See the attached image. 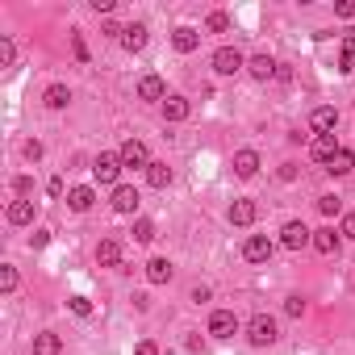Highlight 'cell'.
I'll use <instances>...</instances> for the list:
<instances>
[{
	"label": "cell",
	"mask_w": 355,
	"mask_h": 355,
	"mask_svg": "<svg viewBox=\"0 0 355 355\" xmlns=\"http://www.w3.org/2000/svg\"><path fill=\"white\" fill-rule=\"evenodd\" d=\"M247 338H251L255 347H272V343L280 338V330H276V318H272V313H255V318L247 322Z\"/></svg>",
	"instance_id": "obj_1"
},
{
	"label": "cell",
	"mask_w": 355,
	"mask_h": 355,
	"mask_svg": "<svg viewBox=\"0 0 355 355\" xmlns=\"http://www.w3.org/2000/svg\"><path fill=\"white\" fill-rule=\"evenodd\" d=\"M117 159H121V167H150V155H146V142H138V138H125L121 142V150H117Z\"/></svg>",
	"instance_id": "obj_2"
},
{
	"label": "cell",
	"mask_w": 355,
	"mask_h": 355,
	"mask_svg": "<svg viewBox=\"0 0 355 355\" xmlns=\"http://www.w3.org/2000/svg\"><path fill=\"white\" fill-rule=\"evenodd\" d=\"M243 67H247V59H243L234 46L214 51V71H218V76H234V71H243Z\"/></svg>",
	"instance_id": "obj_3"
},
{
	"label": "cell",
	"mask_w": 355,
	"mask_h": 355,
	"mask_svg": "<svg viewBox=\"0 0 355 355\" xmlns=\"http://www.w3.org/2000/svg\"><path fill=\"white\" fill-rule=\"evenodd\" d=\"M334 155H338V142H334V134H318V138L309 142V159H313L322 171H326V163H330Z\"/></svg>",
	"instance_id": "obj_4"
},
{
	"label": "cell",
	"mask_w": 355,
	"mask_h": 355,
	"mask_svg": "<svg viewBox=\"0 0 355 355\" xmlns=\"http://www.w3.org/2000/svg\"><path fill=\"white\" fill-rule=\"evenodd\" d=\"M280 243H284L288 251H301L305 243H313V230H309L305 222H284V230H280Z\"/></svg>",
	"instance_id": "obj_5"
},
{
	"label": "cell",
	"mask_w": 355,
	"mask_h": 355,
	"mask_svg": "<svg viewBox=\"0 0 355 355\" xmlns=\"http://www.w3.org/2000/svg\"><path fill=\"white\" fill-rule=\"evenodd\" d=\"M113 214H138V205H142V197H138V189H130V184H117L113 189Z\"/></svg>",
	"instance_id": "obj_6"
},
{
	"label": "cell",
	"mask_w": 355,
	"mask_h": 355,
	"mask_svg": "<svg viewBox=\"0 0 355 355\" xmlns=\"http://www.w3.org/2000/svg\"><path fill=\"white\" fill-rule=\"evenodd\" d=\"M92 175H96L101 184H117V175H121V159H117V155H96Z\"/></svg>",
	"instance_id": "obj_7"
},
{
	"label": "cell",
	"mask_w": 355,
	"mask_h": 355,
	"mask_svg": "<svg viewBox=\"0 0 355 355\" xmlns=\"http://www.w3.org/2000/svg\"><path fill=\"white\" fill-rule=\"evenodd\" d=\"M243 259H247V263H268V259H272V243H268L263 234H251V239L243 243Z\"/></svg>",
	"instance_id": "obj_8"
},
{
	"label": "cell",
	"mask_w": 355,
	"mask_h": 355,
	"mask_svg": "<svg viewBox=\"0 0 355 355\" xmlns=\"http://www.w3.org/2000/svg\"><path fill=\"white\" fill-rule=\"evenodd\" d=\"M234 330H239V318H234L230 309H214V313H209V334H214V338H230Z\"/></svg>",
	"instance_id": "obj_9"
},
{
	"label": "cell",
	"mask_w": 355,
	"mask_h": 355,
	"mask_svg": "<svg viewBox=\"0 0 355 355\" xmlns=\"http://www.w3.org/2000/svg\"><path fill=\"white\" fill-rule=\"evenodd\" d=\"M309 125H313V134H334V125H338V109H330V105L313 109V113H309Z\"/></svg>",
	"instance_id": "obj_10"
},
{
	"label": "cell",
	"mask_w": 355,
	"mask_h": 355,
	"mask_svg": "<svg viewBox=\"0 0 355 355\" xmlns=\"http://www.w3.org/2000/svg\"><path fill=\"white\" fill-rule=\"evenodd\" d=\"M138 101H167V84L159 76H142L138 80Z\"/></svg>",
	"instance_id": "obj_11"
},
{
	"label": "cell",
	"mask_w": 355,
	"mask_h": 355,
	"mask_svg": "<svg viewBox=\"0 0 355 355\" xmlns=\"http://www.w3.org/2000/svg\"><path fill=\"white\" fill-rule=\"evenodd\" d=\"M259 218V209H255V201H247V197H239L234 205H230V226H251Z\"/></svg>",
	"instance_id": "obj_12"
},
{
	"label": "cell",
	"mask_w": 355,
	"mask_h": 355,
	"mask_svg": "<svg viewBox=\"0 0 355 355\" xmlns=\"http://www.w3.org/2000/svg\"><path fill=\"white\" fill-rule=\"evenodd\" d=\"M171 276H175V268H171V259H163V255H155V259L146 263V280H150V284H171Z\"/></svg>",
	"instance_id": "obj_13"
},
{
	"label": "cell",
	"mask_w": 355,
	"mask_h": 355,
	"mask_svg": "<svg viewBox=\"0 0 355 355\" xmlns=\"http://www.w3.org/2000/svg\"><path fill=\"white\" fill-rule=\"evenodd\" d=\"M171 46H175V51H180V55H193V51L201 46V34H197L193 26H180V30H175V34H171Z\"/></svg>",
	"instance_id": "obj_14"
},
{
	"label": "cell",
	"mask_w": 355,
	"mask_h": 355,
	"mask_svg": "<svg viewBox=\"0 0 355 355\" xmlns=\"http://www.w3.org/2000/svg\"><path fill=\"white\" fill-rule=\"evenodd\" d=\"M259 171V155L247 146V150H239L234 155V175H239V180H251V175Z\"/></svg>",
	"instance_id": "obj_15"
},
{
	"label": "cell",
	"mask_w": 355,
	"mask_h": 355,
	"mask_svg": "<svg viewBox=\"0 0 355 355\" xmlns=\"http://www.w3.org/2000/svg\"><path fill=\"white\" fill-rule=\"evenodd\" d=\"M96 263H101V268H121V243H117V239H105V243L96 247Z\"/></svg>",
	"instance_id": "obj_16"
},
{
	"label": "cell",
	"mask_w": 355,
	"mask_h": 355,
	"mask_svg": "<svg viewBox=\"0 0 355 355\" xmlns=\"http://www.w3.org/2000/svg\"><path fill=\"white\" fill-rule=\"evenodd\" d=\"M121 46H125L130 55H138V51L146 46V26H142V21H134V26H125V34H121Z\"/></svg>",
	"instance_id": "obj_17"
},
{
	"label": "cell",
	"mask_w": 355,
	"mask_h": 355,
	"mask_svg": "<svg viewBox=\"0 0 355 355\" xmlns=\"http://www.w3.org/2000/svg\"><path fill=\"white\" fill-rule=\"evenodd\" d=\"M247 71H251L255 80H272V76H276V59H272V55H251V59H247Z\"/></svg>",
	"instance_id": "obj_18"
},
{
	"label": "cell",
	"mask_w": 355,
	"mask_h": 355,
	"mask_svg": "<svg viewBox=\"0 0 355 355\" xmlns=\"http://www.w3.org/2000/svg\"><path fill=\"white\" fill-rule=\"evenodd\" d=\"M351 167H355V150H351V146H338V155L326 163L330 175H351Z\"/></svg>",
	"instance_id": "obj_19"
},
{
	"label": "cell",
	"mask_w": 355,
	"mask_h": 355,
	"mask_svg": "<svg viewBox=\"0 0 355 355\" xmlns=\"http://www.w3.org/2000/svg\"><path fill=\"white\" fill-rule=\"evenodd\" d=\"M92 201H96V193H92L88 184H76V189L67 193V205H71L76 214H88V209H92Z\"/></svg>",
	"instance_id": "obj_20"
},
{
	"label": "cell",
	"mask_w": 355,
	"mask_h": 355,
	"mask_svg": "<svg viewBox=\"0 0 355 355\" xmlns=\"http://www.w3.org/2000/svg\"><path fill=\"white\" fill-rule=\"evenodd\" d=\"M313 251H318V255H338V234H334L330 226L313 230Z\"/></svg>",
	"instance_id": "obj_21"
},
{
	"label": "cell",
	"mask_w": 355,
	"mask_h": 355,
	"mask_svg": "<svg viewBox=\"0 0 355 355\" xmlns=\"http://www.w3.org/2000/svg\"><path fill=\"white\" fill-rule=\"evenodd\" d=\"M189 113H193V105H189L184 96H167V101H163V117H167V121H184Z\"/></svg>",
	"instance_id": "obj_22"
},
{
	"label": "cell",
	"mask_w": 355,
	"mask_h": 355,
	"mask_svg": "<svg viewBox=\"0 0 355 355\" xmlns=\"http://www.w3.org/2000/svg\"><path fill=\"white\" fill-rule=\"evenodd\" d=\"M146 184H150V189H167V184H171V167L159 163V159H150V167H146Z\"/></svg>",
	"instance_id": "obj_23"
},
{
	"label": "cell",
	"mask_w": 355,
	"mask_h": 355,
	"mask_svg": "<svg viewBox=\"0 0 355 355\" xmlns=\"http://www.w3.org/2000/svg\"><path fill=\"white\" fill-rule=\"evenodd\" d=\"M42 101H46V109H67V105H71V88H67V84H51Z\"/></svg>",
	"instance_id": "obj_24"
},
{
	"label": "cell",
	"mask_w": 355,
	"mask_h": 355,
	"mask_svg": "<svg viewBox=\"0 0 355 355\" xmlns=\"http://www.w3.org/2000/svg\"><path fill=\"white\" fill-rule=\"evenodd\" d=\"M9 222L13 226H30L34 222V201H13L9 205Z\"/></svg>",
	"instance_id": "obj_25"
},
{
	"label": "cell",
	"mask_w": 355,
	"mask_h": 355,
	"mask_svg": "<svg viewBox=\"0 0 355 355\" xmlns=\"http://www.w3.org/2000/svg\"><path fill=\"white\" fill-rule=\"evenodd\" d=\"M63 351V338L59 334H38L34 338V355H59Z\"/></svg>",
	"instance_id": "obj_26"
},
{
	"label": "cell",
	"mask_w": 355,
	"mask_h": 355,
	"mask_svg": "<svg viewBox=\"0 0 355 355\" xmlns=\"http://www.w3.org/2000/svg\"><path fill=\"white\" fill-rule=\"evenodd\" d=\"M155 239V222L150 218H134V243H150Z\"/></svg>",
	"instance_id": "obj_27"
},
{
	"label": "cell",
	"mask_w": 355,
	"mask_h": 355,
	"mask_svg": "<svg viewBox=\"0 0 355 355\" xmlns=\"http://www.w3.org/2000/svg\"><path fill=\"white\" fill-rule=\"evenodd\" d=\"M67 309H71L76 318H92V301H88V297H80V293H76V297H67Z\"/></svg>",
	"instance_id": "obj_28"
},
{
	"label": "cell",
	"mask_w": 355,
	"mask_h": 355,
	"mask_svg": "<svg viewBox=\"0 0 355 355\" xmlns=\"http://www.w3.org/2000/svg\"><path fill=\"white\" fill-rule=\"evenodd\" d=\"M0 293H17V268H0Z\"/></svg>",
	"instance_id": "obj_29"
},
{
	"label": "cell",
	"mask_w": 355,
	"mask_h": 355,
	"mask_svg": "<svg viewBox=\"0 0 355 355\" xmlns=\"http://www.w3.org/2000/svg\"><path fill=\"white\" fill-rule=\"evenodd\" d=\"M343 209V201L334 197V193H326V197H318V214H326V218H334Z\"/></svg>",
	"instance_id": "obj_30"
},
{
	"label": "cell",
	"mask_w": 355,
	"mask_h": 355,
	"mask_svg": "<svg viewBox=\"0 0 355 355\" xmlns=\"http://www.w3.org/2000/svg\"><path fill=\"white\" fill-rule=\"evenodd\" d=\"M205 26H209V34H226V30H230V17L218 9V13H209V21H205Z\"/></svg>",
	"instance_id": "obj_31"
},
{
	"label": "cell",
	"mask_w": 355,
	"mask_h": 355,
	"mask_svg": "<svg viewBox=\"0 0 355 355\" xmlns=\"http://www.w3.org/2000/svg\"><path fill=\"white\" fill-rule=\"evenodd\" d=\"M71 51H76V59H80V63H88V59H92V55H88V42H84V34H80V30L71 34Z\"/></svg>",
	"instance_id": "obj_32"
},
{
	"label": "cell",
	"mask_w": 355,
	"mask_h": 355,
	"mask_svg": "<svg viewBox=\"0 0 355 355\" xmlns=\"http://www.w3.org/2000/svg\"><path fill=\"white\" fill-rule=\"evenodd\" d=\"M284 313H288V318H301V313H305V297H301V293H293V297L284 301Z\"/></svg>",
	"instance_id": "obj_33"
},
{
	"label": "cell",
	"mask_w": 355,
	"mask_h": 355,
	"mask_svg": "<svg viewBox=\"0 0 355 355\" xmlns=\"http://www.w3.org/2000/svg\"><path fill=\"white\" fill-rule=\"evenodd\" d=\"M13 59H17L13 42H9V38H0V67H13Z\"/></svg>",
	"instance_id": "obj_34"
},
{
	"label": "cell",
	"mask_w": 355,
	"mask_h": 355,
	"mask_svg": "<svg viewBox=\"0 0 355 355\" xmlns=\"http://www.w3.org/2000/svg\"><path fill=\"white\" fill-rule=\"evenodd\" d=\"M21 155H26L30 163H38V159H42V142H38V138H30V142L21 146Z\"/></svg>",
	"instance_id": "obj_35"
},
{
	"label": "cell",
	"mask_w": 355,
	"mask_h": 355,
	"mask_svg": "<svg viewBox=\"0 0 355 355\" xmlns=\"http://www.w3.org/2000/svg\"><path fill=\"white\" fill-rule=\"evenodd\" d=\"M13 193L30 197V193H34V175H17V180H13Z\"/></svg>",
	"instance_id": "obj_36"
},
{
	"label": "cell",
	"mask_w": 355,
	"mask_h": 355,
	"mask_svg": "<svg viewBox=\"0 0 355 355\" xmlns=\"http://www.w3.org/2000/svg\"><path fill=\"white\" fill-rule=\"evenodd\" d=\"M334 13H338L343 21H351V17H355V0H338V5H334Z\"/></svg>",
	"instance_id": "obj_37"
},
{
	"label": "cell",
	"mask_w": 355,
	"mask_h": 355,
	"mask_svg": "<svg viewBox=\"0 0 355 355\" xmlns=\"http://www.w3.org/2000/svg\"><path fill=\"white\" fill-rule=\"evenodd\" d=\"M113 5H117V0H88L92 13H113Z\"/></svg>",
	"instance_id": "obj_38"
},
{
	"label": "cell",
	"mask_w": 355,
	"mask_h": 355,
	"mask_svg": "<svg viewBox=\"0 0 355 355\" xmlns=\"http://www.w3.org/2000/svg\"><path fill=\"white\" fill-rule=\"evenodd\" d=\"M46 243H51V230H34V239H30V247H34V251H42Z\"/></svg>",
	"instance_id": "obj_39"
},
{
	"label": "cell",
	"mask_w": 355,
	"mask_h": 355,
	"mask_svg": "<svg viewBox=\"0 0 355 355\" xmlns=\"http://www.w3.org/2000/svg\"><path fill=\"white\" fill-rule=\"evenodd\" d=\"M338 234H343V239H355V214H347V218H343V226H338Z\"/></svg>",
	"instance_id": "obj_40"
},
{
	"label": "cell",
	"mask_w": 355,
	"mask_h": 355,
	"mask_svg": "<svg viewBox=\"0 0 355 355\" xmlns=\"http://www.w3.org/2000/svg\"><path fill=\"white\" fill-rule=\"evenodd\" d=\"M280 180H284V184L297 180V163H280Z\"/></svg>",
	"instance_id": "obj_41"
},
{
	"label": "cell",
	"mask_w": 355,
	"mask_h": 355,
	"mask_svg": "<svg viewBox=\"0 0 355 355\" xmlns=\"http://www.w3.org/2000/svg\"><path fill=\"white\" fill-rule=\"evenodd\" d=\"M134 355H159V347H155V343H150V338H142V343H138V347H134Z\"/></svg>",
	"instance_id": "obj_42"
},
{
	"label": "cell",
	"mask_w": 355,
	"mask_h": 355,
	"mask_svg": "<svg viewBox=\"0 0 355 355\" xmlns=\"http://www.w3.org/2000/svg\"><path fill=\"white\" fill-rule=\"evenodd\" d=\"M51 197H63V175H51V184H46Z\"/></svg>",
	"instance_id": "obj_43"
},
{
	"label": "cell",
	"mask_w": 355,
	"mask_h": 355,
	"mask_svg": "<svg viewBox=\"0 0 355 355\" xmlns=\"http://www.w3.org/2000/svg\"><path fill=\"white\" fill-rule=\"evenodd\" d=\"M189 301H197V305H201V301H209V288H205V284H197V288L189 293Z\"/></svg>",
	"instance_id": "obj_44"
},
{
	"label": "cell",
	"mask_w": 355,
	"mask_h": 355,
	"mask_svg": "<svg viewBox=\"0 0 355 355\" xmlns=\"http://www.w3.org/2000/svg\"><path fill=\"white\" fill-rule=\"evenodd\" d=\"M351 293H355V284H351Z\"/></svg>",
	"instance_id": "obj_45"
}]
</instances>
